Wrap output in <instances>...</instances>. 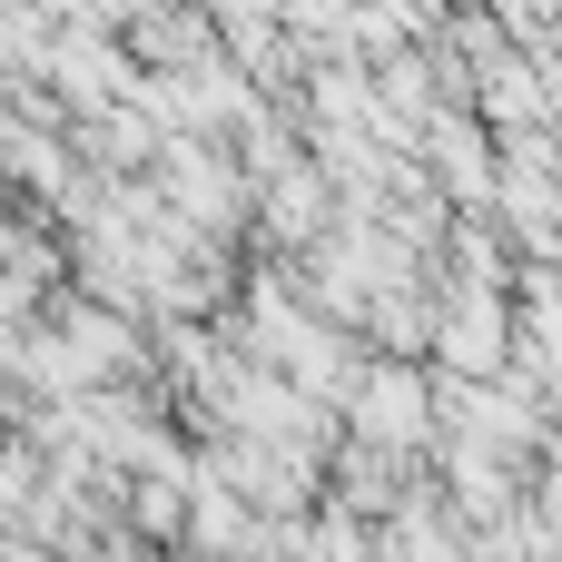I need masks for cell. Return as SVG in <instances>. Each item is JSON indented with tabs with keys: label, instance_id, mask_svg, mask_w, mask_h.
Segmentation results:
<instances>
[{
	"label": "cell",
	"instance_id": "obj_1",
	"mask_svg": "<svg viewBox=\"0 0 562 562\" xmlns=\"http://www.w3.org/2000/svg\"><path fill=\"white\" fill-rule=\"evenodd\" d=\"M346 435H356V445H375V454L425 464V454L445 445V425H435V366L366 356V375H356V395H346Z\"/></svg>",
	"mask_w": 562,
	"mask_h": 562
},
{
	"label": "cell",
	"instance_id": "obj_2",
	"mask_svg": "<svg viewBox=\"0 0 562 562\" xmlns=\"http://www.w3.org/2000/svg\"><path fill=\"white\" fill-rule=\"evenodd\" d=\"M0 415H20V405H10V375H0Z\"/></svg>",
	"mask_w": 562,
	"mask_h": 562
}]
</instances>
